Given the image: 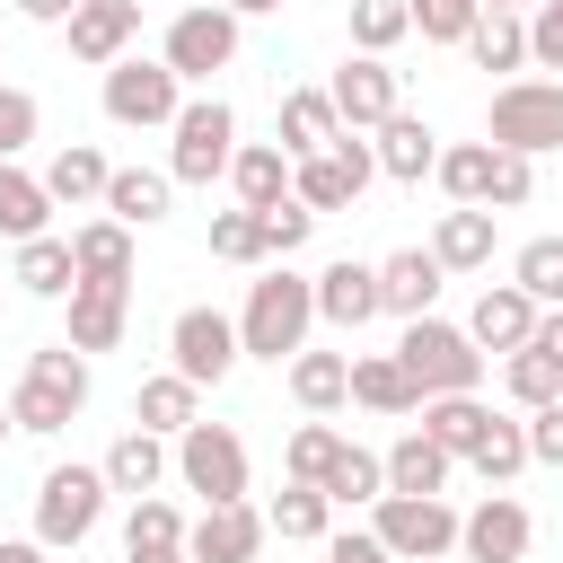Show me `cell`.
<instances>
[{
  "mask_svg": "<svg viewBox=\"0 0 563 563\" xmlns=\"http://www.w3.org/2000/svg\"><path fill=\"white\" fill-rule=\"evenodd\" d=\"M484 141L519 150V158L563 150V79H501L493 106H484Z\"/></svg>",
  "mask_w": 563,
  "mask_h": 563,
  "instance_id": "cell-4",
  "label": "cell"
},
{
  "mask_svg": "<svg viewBox=\"0 0 563 563\" xmlns=\"http://www.w3.org/2000/svg\"><path fill=\"white\" fill-rule=\"evenodd\" d=\"M334 449H343V431H334V422H299V431H290V449H282V475H290V484H325Z\"/></svg>",
  "mask_w": 563,
  "mask_h": 563,
  "instance_id": "cell-45",
  "label": "cell"
},
{
  "mask_svg": "<svg viewBox=\"0 0 563 563\" xmlns=\"http://www.w3.org/2000/svg\"><path fill=\"white\" fill-rule=\"evenodd\" d=\"M431 299H440V264H431V246H396L387 264H378V317H431Z\"/></svg>",
  "mask_w": 563,
  "mask_h": 563,
  "instance_id": "cell-20",
  "label": "cell"
},
{
  "mask_svg": "<svg viewBox=\"0 0 563 563\" xmlns=\"http://www.w3.org/2000/svg\"><path fill=\"white\" fill-rule=\"evenodd\" d=\"M123 325H132V282H79V290H70V334H62V343L88 361V352H114Z\"/></svg>",
  "mask_w": 563,
  "mask_h": 563,
  "instance_id": "cell-16",
  "label": "cell"
},
{
  "mask_svg": "<svg viewBox=\"0 0 563 563\" xmlns=\"http://www.w3.org/2000/svg\"><path fill=\"white\" fill-rule=\"evenodd\" d=\"M255 229H264V255H299L308 246V229H317V211L290 194V202H273V211H255Z\"/></svg>",
  "mask_w": 563,
  "mask_h": 563,
  "instance_id": "cell-48",
  "label": "cell"
},
{
  "mask_svg": "<svg viewBox=\"0 0 563 563\" xmlns=\"http://www.w3.org/2000/svg\"><path fill=\"white\" fill-rule=\"evenodd\" d=\"M167 194H176L167 167H114V176H106V220L150 229V220H167Z\"/></svg>",
  "mask_w": 563,
  "mask_h": 563,
  "instance_id": "cell-26",
  "label": "cell"
},
{
  "mask_svg": "<svg viewBox=\"0 0 563 563\" xmlns=\"http://www.w3.org/2000/svg\"><path fill=\"white\" fill-rule=\"evenodd\" d=\"M352 405H369V413H422V396L396 369V352H361L352 361Z\"/></svg>",
  "mask_w": 563,
  "mask_h": 563,
  "instance_id": "cell-35",
  "label": "cell"
},
{
  "mask_svg": "<svg viewBox=\"0 0 563 563\" xmlns=\"http://www.w3.org/2000/svg\"><path fill=\"white\" fill-rule=\"evenodd\" d=\"M264 528H273L282 545H325V537H334V501H325L317 484H282L273 510H264Z\"/></svg>",
  "mask_w": 563,
  "mask_h": 563,
  "instance_id": "cell-31",
  "label": "cell"
},
{
  "mask_svg": "<svg viewBox=\"0 0 563 563\" xmlns=\"http://www.w3.org/2000/svg\"><path fill=\"white\" fill-rule=\"evenodd\" d=\"M325 563H396L378 537H325Z\"/></svg>",
  "mask_w": 563,
  "mask_h": 563,
  "instance_id": "cell-54",
  "label": "cell"
},
{
  "mask_svg": "<svg viewBox=\"0 0 563 563\" xmlns=\"http://www.w3.org/2000/svg\"><path fill=\"white\" fill-rule=\"evenodd\" d=\"M167 466L185 475V493H202V510L246 501V440H238L229 422H185L176 449H167Z\"/></svg>",
  "mask_w": 563,
  "mask_h": 563,
  "instance_id": "cell-6",
  "label": "cell"
},
{
  "mask_svg": "<svg viewBox=\"0 0 563 563\" xmlns=\"http://www.w3.org/2000/svg\"><path fill=\"white\" fill-rule=\"evenodd\" d=\"M440 194L449 202H466V211H484V185H493V141H457V150H440Z\"/></svg>",
  "mask_w": 563,
  "mask_h": 563,
  "instance_id": "cell-39",
  "label": "cell"
},
{
  "mask_svg": "<svg viewBox=\"0 0 563 563\" xmlns=\"http://www.w3.org/2000/svg\"><path fill=\"white\" fill-rule=\"evenodd\" d=\"M167 361H176V378H194V387H220L246 352H238V317H220V308H176V325H167Z\"/></svg>",
  "mask_w": 563,
  "mask_h": 563,
  "instance_id": "cell-11",
  "label": "cell"
},
{
  "mask_svg": "<svg viewBox=\"0 0 563 563\" xmlns=\"http://www.w3.org/2000/svg\"><path fill=\"white\" fill-rule=\"evenodd\" d=\"M308 325H317V290H308V273L273 264L264 282H246L238 352H255V361H290V352H308Z\"/></svg>",
  "mask_w": 563,
  "mask_h": 563,
  "instance_id": "cell-1",
  "label": "cell"
},
{
  "mask_svg": "<svg viewBox=\"0 0 563 563\" xmlns=\"http://www.w3.org/2000/svg\"><path fill=\"white\" fill-rule=\"evenodd\" d=\"M132 422H141V431H158V440H176L185 422H202V387H194V378H176V369H158V378H141Z\"/></svg>",
  "mask_w": 563,
  "mask_h": 563,
  "instance_id": "cell-28",
  "label": "cell"
},
{
  "mask_svg": "<svg viewBox=\"0 0 563 563\" xmlns=\"http://www.w3.org/2000/svg\"><path fill=\"white\" fill-rule=\"evenodd\" d=\"M106 176H114V167H106V150H88V141H70V150L44 158V194L70 202V211H79V202H106Z\"/></svg>",
  "mask_w": 563,
  "mask_h": 563,
  "instance_id": "cell-32",
  "label": "cell"
},
{
  "mask_svg": "<svg viewBox=\"0 0 563 563\" xmlns=\"http://www.w3.org/2000/svg\"><path fill=\"white\" fill-rule=\"evenodd\" d=\"M325 106H334V123H343V132H378V123H387L405 97H396V70H387V62L352 53V62L325 79Z\"/></svg>",
  "mask_w": 563,
  "mask_h": 563,
  "instance_id": "cell-14",
  "label": "cell"
},
{
  "mask_svg": "<svg viewBox=\"0 0 563 563\" xmlns=\"http://www.w3.org/2000/svg\"><path fill=\"white\" fill-rule=\"evenodd\" d=\"M0 563H53V554H44L35 537H9V545H0Z\"/></svg>",
  "mask_w": 563,
  "mask_h": 563,
  "instance_id": "cell-56",
  "label": "cell"
},
{
  "mask_svg": "<svg viewBox=\"0 0 563 563\" xmlns=\"http://www.w3.org/2000/svg\"><path fill=\"white\" fill-rule=\"evenodd\" d=\"M369 158H378V176H396V185H422V176L440 167V132H431L422 114H405V106H396V114L378 123Z\"/></svg>",
  "mask_w": 563,
  "mask_h": 563,
  "instance_id": "cell-19",
  "label": "cell"
},
{
  "mask_svg": "<svg viewBox=\"0 0 563 563\" xmlns=\"http://www.w3.org/2000/svg\"><path fill=\"white\" fill-rule=\"evenodd\" d=\"M405 18L422 26V44H466L484 9H475V0H405Z\"/></svg>",
  "mask_w": 563,
  "mask_h": 563,
  "instance_id": "cell-46",
  "label": "cell"
},
{
  "mask_svg": "<svg viewBox=\"0 0 563 563\" xmlns=\"http://www.w3.org/2000/svg\"><path fill=\"white\" fill-rule=\"evenodd\" d=\"M519 422H528V466H563V405H537Z\"/></svg>",
  "mask_w": 563,
  "mask_h": 563,
  "instance_id": "cell-52",
  "label": "cell"
},
{
  "mask_svg": "<svg viewBox=\"0 0 563 563\" xmlns=\"http://www.w3.org/2000/svg\"><path fill=\"white\" fill-rule=\"evenodd\" d=\"M537 194V158H519V150H493V185H484V211H519Z\"/></svg>",
  "mask_w": 563,
  "mask_h": 563,
  "instance_id": "cell-47",
  "label": "cell"
},
{
  "mask_svg": "<svg viewBox=\"0 0 563 563\" xmlns=\"http://www.w3.org/2000/svg\"><path fill=\"white\" fill-rule=\"evenodd\" d=\"M519 352H545V361L563 369V308H537V334H528Z\"/></svg>",
  "mask_w": 563,
  "mask_h": 563,
  "instance_id": "cell-53",
  "label": "cell"
},
{
  "mask_svg": "<svg viewBox=\"0 0 563 563\" xmlns=\"http://www.w3.org/2000/svg\"><path fill=\"white\" fill-rule=\"evenodd\" d=\"M396 369L413 378V396H475L484 387V352L466 343V325H440V317H413L396 334Z\"/></svg>",
  "mask_w": 563,
  "mask_h": 563,
  "instance_id": "cell-2",
  "label": "cell"
},
{
  "mask_svg": "<svg viewBox=\"0 0 563 563\" xmlns=\"http://www.w3.org/2000/svg\"><path fill=\"white\" fill-rule=\"evenodd\" d=\"M176 79H211V70H229L238 62V18L220 9V0H202V9H185L176 26H167V53H158Z\"/></svg>",
  "mask_w": 563,
  "mask_h": 563,
  "instance_id": "cell-12",
  "label": "cell"
},
{
  "mask_svg": "<svg viewBox=\"0 0 563 563\" xmlns=\"http://www.w3.org/2000/svg\"><path fill=\"white\" fill-rule=\"evenodd\" d=\"M413 35V18H405V0H352V44L369 53V62H387L396 44Z\"/></svg>",
  "mask_w": 563,
  "mask_h": 563,
  "instance_id": "cell-43",
  "label": "cell"
},
{
  "mask_svg": "<svg viewBox=\"0 0 563 563\" xmlns=\"http://www.w3.org/2000/svg\"><path fill=\"white\" fill-rule=\"evenodd\" d=\"M537 545V519H528V501H510V493H484L466 519H457V554L466 563H519Z\"/></svg>",
  "mask_w": 563,
  "mask_h": 563,
  "instance_id": "cell-13",
  "label": "cell"
},
{
  "mask_svg": "<svg viewBox=\"0 0 563 563\" xmlns=\"http://www.w3.org/2000/svg\"><path fill=\"white\" fill-rule=\"evenodd\" d=\"M167 132H176V150H167V176H176V185L229 176V158H238V114H229L220 97H185Z\"/></svg>",
  "mask_w": 563,
  "mask_h": 563,
  "instance_id": "cell-7",
  "label": "cell"
},
{
  "mask_svg": "<svg viewBox=\"0 0 563 563\" xmlns=\"http://www.w3.org/2000/svg\"><path fill=\"white\" fill-rule=\"evenodd\" d=\"M97 519H106V475H97V466H53V475L35 484V545H44V554L79 545Z\"/></svg>",
  "mask_w": 563,
  "mask_h": 563,
  "instance_id": "cell-8",
  "label": "cell"
},
{
  "mask_svg": "<svg viewBox=\"0 0 563 563\" xmlns=\"http://www.w3.org/2000/svg\"><path fill=\"white\" fill-rule=\"evenodd\" d=\"M475 9H501V18H519V9H537V0H475Z\"/></svg>",
  "mask_w": 563,
  "mask_h": 563,
  "instance_id": "cell-58",
  "label": "cell"
},
{
  "mask_svg": "<svg viewBox=\"0 0 563 563\" xmlns=\"http://www.w3.org/2000/svg\"><path fill=\"white\" fill-rule=\"evenodd\" d=\"M431 264L440 273H484L493 264V211H440V229H431Z\"/></svg>",
  "mask_w": 563,
  "mask_h": 563,
  "instance_id": "cell-27",
  "label": "cell"
},
{
  "mask_svg": "<svg viewBox=\"0 0 563 563\" xmlns=\"http://www.w3.org/2000/svg\"><path fill=\"white\" fill-rule=\"evenodd\" d=\"M369 510H378L369 537H378L396 563H449V554H457V510H449L440 493H378Z\"/></svg>",
  "mask_w": 563,
  "mask_h": 563,
  "instance_id": "cell-5",
  "label": "cell"
},
{
  "mask_svg": "<svg viewBox=\"0 0 563 563\" xmlns=\"http://www.w3.org/2000/svg\"><path fill=\"white\" fill-rule=\"evenodd\" d=\"M176 106H185V79H176L167 62H141V53H123V62L106 70V123H123V132H150V123H176Z\"/></svg>",
  "mask_w": 563,
  "mask_h": 563,
  "instance_id": "cell-9",
  "label": "cell"
},
{
  "mask_svg": "<svg viewBox=\"0 0 563 563\" xmlns=\"http://www.w3.org/2000/svg\"><path fill=\"white\" fill-rule=\"evenodd\" d=\"M9 431H18V422H9V405H0V449H9Z\"/></svg>",
  "mask_w": 563,
  "mask_h": 563,
  "instance_id": "cell-60",
  "label": "cell"
},
{
  "mask_svg": "<svg viewBox=\"0 0 563 563\" xmlns=\"http://www.w3.org/2000/svg\"><path fill=\"white\" fill-rule=\"evenodd\" d=\"M70 9L79 0H18V18H35V26H70Z\"/></svg>",
  "mask_w": 563,
  "mask_h": 563,
  "instance_id": "cell-55",
  "label": "cell"
},
{
  "mask_svg": "<svg viewBox=\"0 0 563 563\" xmlns=\"http://www.w3.org/2000/svg\"><path fill=\"white\" fill-rule=\"evenodd\" d=\"M220 9H229V18H273L282 0H220Z\"/></svg>",
  "mask_w": 563,
  "mask_h": 563,
  "instance_id": "cell-57",
  "label": "cell"
},
{
  "mask_svg": "<svg viewBox=\"0 0 563 563\" xmlns=\"http://www.w3.org/2000/svg\"><path fill=\"white\" fill-rule=\"evenodd\" d=\"M484 431H493V405H475V396H431V405H422V440H431V449H449L457 466L475 457V440H484Z\"/></svg>",
  "mask_w": 563,
  "mask_h": 563,
  "instance_id": "cell-30",
  "label": "cell"
},
{
  "mask_svg": "<svg viewBox=\"0 0 563 563\" xmlns=\"http://www.w3.org/2000/svg\"><path fill=\"white\" fill-rule=\"evenodd\" d=\"M282 158H317V150H334L343 141V123H334V106H325V88H290L282 97Z\"/></svg>",
  "mask_w": 563,
  "mask_h": 563,
  "instance_id": "cell-24",
  "label": "cell"
},
{
  "mask_svg": "<svg viewBox=\"0 0 563 563\" xmlns=\"http://www.w3.org/2000/svg\"><path fill=\"white\" fill-rule=\"evenodd\" d=\"M264 510L255 501H220V510H202L194 528H185V563H255L264 554Z\"/></svg>",
  "mask_w": 563,
  "mask_h": 563,
  "instance_id": "cell-15",
  "label": "cell"
},
{
  "mask_svg": "<svg viewBox=\"0 0 563 563\" xmlns=\"http://www.w3.org/2000/svg\"><path fill=\"white\" fill-rule=\"evenodd\" d=\"M378 466H387V493H440L457 457H449V449H431L422 431H405V440H396V449H387Z\"/></svg>",
  "mask_w": 563,
  "mask_h": 563,
  "instance_id": "cell-36",
  "label": "cell"
},
{
  "mask_svg": "<svg viewBox=\"0 0 563 563\" xmlns=\"http://www.w3.org/2000/svg\"><path fill=\"white\" fill-rule=\"evenodd\" d=\"M123 563H185V554H123Z\"/></svg>",
  "mask_w": 563,
  "mask_h": 563,
  "instance_id": "cell-59",
  "label": "cell"
},
{
  "mask_svg": "<svg viewBox=\"0 0 563 563\" xmlns=\"http://www.w3.org/2000/svg\"><path fill=\"white\" fill-rule=\"evenodd\" d=\"M510 282H519L537 308H563V238H528L519 264H510Z\"/></svg>",
  "mask_w": 563,
  "mask_h": 563,
  "instance_id": "cell-44",
  "label": "cell"
},
{
  "mask_svg": "<svg viewBox=\"0 0 563 563\" xmlns=\"http://www.w3.org/2000/svg\"><path fill=\"white\" fill-rule=\"evenodd\" d=\"M501 387H510V405H519V413L563 405V369H554L545 352H510V361H501Z\"/></svg>",
  "mask_w": 563,
  "mask_h": 563,
  "instance_id": "cell-42",
  "label": "cell"
},
{
  "mask_svg": "<svg viewBox=\"0 0 563 563\" xmlns=\"http://www.w3.org/2000/svg\"><path fill=\"white\" fill-rule=\"evenodd\" d=\"M466 53H475V70H528V18H501V9H484L475 18V35H466Z\"/></svg>",
  "mask_w": 563,
  "mask_h": 563,
  "instance_id": "cell-37",
  "label": "cell"
},
{
  "mask_svg": "<svg viewBox=\"0 0 563 563\" xmlns=\"http://www.w3.org/2000/svg\"><path fill=\"white\" fill-rule=\"evenodd\" d=\"M123 554H185V510L158 501V493H141L132 519H123Z\"/></svg>",
  "mask_w": 563,
  "mask_h": 563,
  "instance_id": "cell-38",
  "label": "cell"
},
{
  "mask_svg": "<svg viewBox=\"0 0 563 563\" xmlns=\"http://www.w3.org/2000/svg\"><path fill=\"white\" fill-rule=\"evenodd\" d=\"M308 290H317V317H325V325H343V334L378 317V264H352V255H334V264H325Z\"/></svg>",
  "mask_w": 563,
  "mask_h": 563,
  "instance_id": "cell-21",
  "label": "cell"
},
{
  "mask_svg": "<svg viewBox=\"0 0 563 563\" xmlns=\"http://www.w3.org/2000/svg\"><path fill=\"white\" fill-rule=\"evenodd\" d=\"M211 255H220V264H264L255 211H211Z\"/></svg>",
  "mask_w": 563,
  "mask_h": 563,
  "instance_id": "cell-49",
  "label": "cell"
},
{
  "mask_svg": "<svg viewBox=\"0 0 563 563\" xmlns=\"http://www.w3.org/2000/svg\"><path fill=\"white\" fill-rule=\"evenodd\" d=\"M44 220H53L44 176H26V167L9 158V167H0V238H9V246H26V238H44Z\"/></svg>",
  "mask_w": 563,
  "mask_h": 563,
  "instance_id": "cell-34",
  "label": "cell"
},
{
  "mask_svg": "<svg viewBox=\"0 0 563 563\" xmlns=\"http://www.w3.org/2000/svg\"><path fill=\"white\" fill-rule=\"evenodd\" d=\"M97 475H106V493H132V501H141V493H158V484H167V440L132 422V431L106 449V466H97Z\"/></svg>",
  "mask_w": 563,
  "mask_h": 563,
  "instance_id": "cell-23",
  "label": "cell"
},
{
  "mask_svg": "<svg viewBox=\"0 0 563 563\" xmlns=\"http://www.w3.org/2000/svg\"><path fill=\"white\" fill-rule=\"evenodd\" d=\"M79 405H88V361H79L70 343L26 352V378H18V396H9V422L35 431V440H53V431H70Z\"/></svg>",
  "mask_w": 563,
  "mask_h": 563,
  "instance_id": "cell-3",
  "label": "cell"
},
{
  "mask_svg": "<svg viewBox=\"0 0 563 563\" xmlns=\"http://www.w3.org/2000/svg\"><path fill=\"white\" fill-rule=\"evenodd\" d=\"M70 264H79V282H132V229L123 220H79Z\"/></svg>",
  "mask_w": 563,
  "mask_h": 563,
  "instance_id": "cell-29",
  "label": "cell"
},
{
  "mask_svg": "<svg viewBox=\"0 0 563 563\" xmlns=\"http://www.w3.org/2000/svg\"><path fill=\"white\" fill-rule=\"evenodd\" d=\"M35 123H44V106H35L26 88H0V167H9V158L35 141Z\"/></svg>",
  "mask_w": 563,
  "mask_h": 563,
  "instance_id": "cell-50",
  "label": "cell"
},
{
  "mask_svg": "<svg viewBox=\"0 0 563 563\" xmlns=\"http://www.w3.org/2000/svg\"><path fill=\"white\" fill-rule=\"evenodd\" d=\"M229 185H238V211L290 202V158H282V141H246V150L229 158Z\"/></svg>",
  "mask_w": 563,
  "mask_h": 563,
  "instance_id": "cell-25",
  "label": "cell"
},
{
  "mask_svg": "<svg viewBox=\"0 0 563 563\" xmlns=\"http://www.w3.org/2000/svg\"><path fill=\"white\" fill-rule=\"evenodd\" d=\"M528 334H537V299H528L519 282H484L475 308H466V343H475V352H519Z\"/></svg>",
  "mask_w": 563,
  "mask_h": 563,
  "instance_id": "cell-17",
  "label": "cell"
},
{
  "mask_svg": "<svg viewBox=\"0 0 563 563\" xmlns=\"http://www.w3.org/2000/svg\"><path fill=\"white\" fill-rule=\"evenodd\" d=\"M290 396H299V413L352 405V361L343 352H290Z\"/></svg>",
  "mask_w": 563,
  "mask_h": 563,
  "instance_id": "cell-33",
  "label": "cell"
},
{
  "mask_svg": "<svg viewBox=\"0 0 563 563\" xmlns=\"http://www.w3.org/2000/svg\"><path fill=\"white\" fill-rule=\"evenodd\" d=\"M528 62L537 70H563V0H537L528 9Z\"/></svg>",
  "mask_w": 563,
  "mask_h": 563,
  "instance_id": "cell-51",
  "label": "cell"
},
{
  "mask_svg": "<svg viewBox=\"0 0 563 563\" xmlns=\"http://www.w3.org/2000/svg\"><path fill=\"white\" fill-rule=\"evenodd\" d=\"M317 493H325V501H343V510H352V501H378V493H387V466H378V449H352V440H343Z\"/></svg>",
  "mask_w": 563,
  "mask_h": 563,
  "instance_id": "cell-40",
  "label": "cell"
},
{
  "mask_svg": "<svg viewBox=\"0 0 563 563\" xmlns=\"http://www.w3.org/2000/svg\"><path fill=\"white\" fill-rule=\"evenodd\" d=\"M378 176V158H369V141L361 132H343L334 150H317V158H290V194L325 220V211H352L361 202V185Z\"/></svg>",
  "mask_w": 563,
  "mask_h": 563,
  "instance_id": "cell-10",
  "label": "cell"
},
{
  "mask_svg": "<svg viewBox=\"0 0 563 563\" xmlns=\"http://www.w3.org/2000/svg\"><path fill=\"white\" fill-rule=\"evenodd\" d=\"M62 35H70V53H79V62L114 70V62L132 53V35H141V0H79Z\"/></svg>",
  "mask_w": 563,
  "mask_h": 563,
  "instance_id": "cell-18",
  "label": "cell"
},
{
  "mask_svg": "<svg viewBox=\"0 0 563 563\" xmlns=\"http://www.w3.org/2000/svg\"><path fill=\"white\" fill-rule=\"evenodd\" d=\"M9 282H18L26 299H70V290H79V264H70V238H53V229H44V238H26V246L9 255Z\"/></svg>",
  "mask_w": 563,
  "mask_h": 563,
  "instance_id": "cell-22",
  "label": "cell"
},
{
  "mask_svg": "<svg viewBox=\"0 0 563 563\" xmlns=\"http://www.w3.org/2000/svg\"><path fill=\"white\" fill-rule=\"evenodd\" d=\"M466 466H475V475H484V484L501 493V484H510V475L528 466V422H510V413H493V431L475 440V457H466Z\"/></svg>",
  "mask_w": 563,
  "mask_h": 563,
  "instance_id": "cell-41",
  "label": "cell"
}]
</instances>
